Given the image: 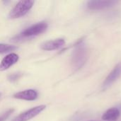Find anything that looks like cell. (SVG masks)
I'll return each mask as SVG.
<instances>
[{
	"label": "cell",
	"mask_w": 121,
	"mask_h": 121,
	"mask_svg": "<svg viewBox=\"0 0 121 121\" xmlns=\"http://www.w3.org/2000/svg\"><path fill=\"white\" fill-rule=\"evenodd\" d=\"M88 60V50L82 40H79L74 49L71 57V65L74 70L81 69Z\"/></svg>",
	"instance_id": "6da1fadb"
},
{
	"label": "cell",
	"mask_w": 121,
	"mask_h": 121,
	"mask_svg": "<svg viewBox=\"0 0 121 121\" xmlns=\"http://www.w3.org/2000/svg\"><path fill=\"white\" fill-rule=\"evenodd\" d=\"M48 28V24L46 22H40L38 23H35L34 25H32L31 26L27 28L23 31H22L20 35L16 37V41H18V40H21L23 38H30L34 36L38 35L43 33H44Z\"/></svg>",
	"instance_id": "7a4b0ae2"
},
{
	"label": "cell",
	"mask_w": 121,
	"mask_h": 121,
	"mask_svg": "<svg viewBox=\"0 0 121 121\" xmlns=\"http://www.w3.org/2000/svg\"><path fill=\"white\" fill-rule=\"evenodd\" d=\"M33 1H21L10 11L9 17L11 18H18L26 15L33 7Z\"/></svg>",
	"instance_id": "3957f363"
},
{
	"label": "cell",
	"mask_w": 121,
	"mask_h": 121,
	"mask_svg": "<svg viewBox=\"0 0 121 121\" xmlns=\"http://www.w3.org/2000/svg\"><path fill=\"white\" fill-rule=\"evenodd\" d=\"M46 106L45 105H40V106H35L34 108H32L22 113H21L20 115H18V116H16L15 118H13L11 121H28L30 119H32L33 118L35 117L36 116H38V114H40L43 111H44L45 109Z\"/></svg>",
	"instance_id": "277c9868"
},
{
	"label": "cell",
	"mask_w": 121,
	"mask_h": 121,
	"mask_svg": "<svg viewBox=\"0 0 121 121\" xmlns=\"http://www.w3.org/2000/svg\"><path fill=\"white\" fill-rule=\"evenodd\" d=\"M118 2L116 0H91L87 3V7L91 10H102L115 6Z\"/></svg>",
	"instance_id": "5b68a950"
},
{
	"label": "cell",
	"mask_w": 121,
	"mask_h": 121,
	"mask_svg": "<svg viewBox=\"0 0 121 121\" xmlns=\"http://www.w3.org/2000/svg\"><path fill=\"white\" fill-rule=\"evenodd\" d=\"M121 76V62L117 64L113 70L110 72L108 75L106 79H105L103 84V88L106 89L107 87L110 86L112 84H113Z\"/></svg>",
	"instance_id": "8992f818"
},
{
	"label": "cell",
	"mask_w": 121,
	"mask_h": 121,
	"mask_svg": "<svg viewBox=\"0 0 121 121\" xmlns=\"http://www.w3.org/2000/svg\"><path fill=\"white\" fill-rule=\"evenodd\" d=\"M19 57L16 53H10L3 58L0 64V71H5L18 61Z\"/></svg>",
	"instance_id": "52a82bcc"
},
{
	"label": "cell",
	"mask_w": 121,
	"mask_h": 121,
	"mask_svg": "<svg viewBox=\"0 0 121 121\" xmlns=\"http://www.w3.org/2000/svg\"><path fill=\"white\" fill-rule=\"evenodd\" d=\"M38 92L33 89H27L25 91L16 93L13 95V98L25 101H34L38 98Z\"/></svg>",
	"instance_id": "ba28073f"
},
{
	"label": "cell",
	"mask_w": 121,
	"mask_h": 121,
	"mask_svg": "<svg viewBox=\"0 0 121 121\" xmlns=\"http://www.w3.org/2000/svg\"><path fill=\"white\" fill-rule=\"evenodd\" d=\"M65 44V41L62 38H58L54 40H50L48 42H45L41 45V48L44 50H57L62 46H64Z\"/></svg>",
	"instance_id": "9c48e42d"
},
{
	"label": "cell",
	"mask_w": 121,
	"mask_h": 121,
	"mask_svg": "<svg viewBox=\"0 0 121 121\" xmlns=\"http://www.w3.org/2000/svg\"><path fill=\"white\" fill-rule=\"evenodd\" d=\"M120 110L118 108L113 107L107 110L102 116V119L104 121H116L120 116Z\"/></svg>",
	"instance_id": "30bf717a"
},
{
	"label": "cell",
	"mask_w": 121,
	"mask_h": 121,
	"mask_svg": "<svg viewBox=\"0 0 121 121\" xmlns=\"http://www.w3.org/2000/svg\"><path fill=\"white\" fill-rule=\"evenodd\" d=\"M17 49L16 46L8 45V44H0V54L3 53H7L11 51H13Z\"/></svg>",
	"instance_id": "8fae6325"
},
{
	"label": "cell",
	"mask_w": 121,
	"mask_h": 121,
	"mask_svg": "<svg viewBox=\"0 0 121 121\" xmlns=\"http://www.w3.org/2000/svg\"><path fill=\"white\" fill-rule=\"evenodd\" d=\"M22 76L21 73H13L11 74H9L7 77L8 80L11 82H15L17 80L19 79V78Z\"/></svg>",
	"instance_id": "7c38bea8"
},
{
	"label": "cell",
	"mask_w": 121,
	"mask_h": 121,
	"mask_svg": "<svg viewBox=\"0 0 121 121\" xmlns=\"http://www.w3.org/2000/svg\"><path fill=\"white\" fill-rule=\"evenodd\" d=\"M13 112V110L10 109L7 111H6L4 113H3L1 116H0V121H4L7 118H9V116L11 115V113Z\"/></svg>",
	"instance_id": "4fadbf2b"
},
{
	"label": "cell",
	"mask_w": 121,
	"mask_h": 121,
	"mask_svg": "<svg viewBox=\"0 0 121 121\" xmlns=\"http://www.w3.org/2000/svg\"><path fill=\"white\" fill-rule=\"evenodd\" d=\"M1 94L0 93V98H1Z\"/></svg>",
	"instance_id": "5bb4252c"
}]
</instances>
